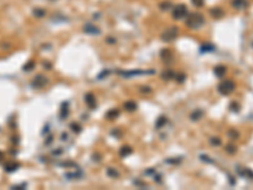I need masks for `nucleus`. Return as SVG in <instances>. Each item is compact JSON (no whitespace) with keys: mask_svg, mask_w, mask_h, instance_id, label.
<instances>
[{"mask_svg":"<svg viewBox=\"0 0 253 190\" xmlns=\"http://www.w3.org/2000/svg\"><path fill=\"white\" fill-rule=\"evenodd\" d=\"M177 33H178L177 28L176 27H171V28H168L162 34V39H163V41H168V42L170 41H174V39L177 37Z\"/></svg>","mask_w":253,"mask_h":190,"instance_id":"3","label":"nucleus"},{"mask_svg":"<svg viewBox=\"0 0 253 190\" xmlns=\"http://www.w3.org/2000/svg\"><path fill=\"white\" fill-rule=\"evenodd\" d=\"M248 0H233L232 5L234 6L235 9H245L248 6Z\"/></svg>","mask_w":253,"mask_h":190,"instance_id":"6","label":"nucleus"},{"mask_svg":"<svg viewBox=\"0 0 253 190\" xmlns=\"http://www.w3.org/2000/svg\"><path fill=\"white\" fill-rule=\"evenodd\" d=\"M230 107H232V109L234 110V112H238V110H239V105H237L235 103H232V105H230Z\"/></svg>","mask_w":253,"mask_h":190,"instance_id":"18","label":"nucleus"},{"mask_svg":"<svg viewBox=\"0 0 253 190\" xmlns=\"http://www.w3.org/2000/svg\"><path fill=\"white\" fill-rule=\"evenodd\" d=\"M201 115H203V112H201V110H199V112H195L194 114H191V118L194 121H196V119H200Z\"/></svg>","mask_w":253,"mask_h":190,"instance_id":"12","label":"nucleus"},{"mask_svg":"<svg viewBox=\"0 0 253 190\" xmlns=\"http://www.w3.org/2000/svg\"><path fill=\"white\" fill-rule=\"evenodd\" d=\"M210 142L213 143V145H215V146H218V145H220V143H222V142H220V140L216 138V137H213V138L210 140Z\"/></svg>","mask_w":253,"mask_h":190,"instance_id":"14","label":"nucleus"},{"mask_svg":"<svg viewBox=\"0 0 253 190\" xmlns=\"http://www.w3.org/2000/svg\"><path fill=\"white\" fill-rule=\"evenodd\" d=\"M192 3H194L196 6H203L204 0H192Z\"/></svg>","mask_w":253,"mask_h":190,"instance_id":"17","label":"nucleus"},{"mask_svg":"<svg viewBox=\"0 0 253 190\" xmlns=\"http://www.w3.org/2000/svg\"><path fill=\"white\" fill-rule=\"evenodd\" d=\"M186 14H187V9H186L185 5H178L174 10V18H176V19H181V18L186 17Z\"/></svg>","mask_w":253,"mask_h":190,"instance_id":"4","label":"nucleus"},{"mask_svg":"<svg viewBox=\"0 0 253 190\" xmlns=\"http://www.w3.org/2000/svg\"><path fill=\"white\" fill-rule=\"evenodd\" d=\"M85 100H86V103L89 104L90 107H94V103H95V99L94 98H92V95H88L85 98Z\"/></svg>","mask_w":253,"mask_h":190,"instance_id":"11","label":"nucleus"},{"mask_svg":"<svg viewBox=\"0 0 253 190\" xmlns=\"http://www.w3.org/2000/svg\"><path fill=\"white\" fill-rule=\"evenodd\" d=\"M225 72H227V67L225 66H216L215 69V74L219 76V77H223L225 75Z\"/></svg>","mask_w":253,"mask_h":190,"instance_id":"10","label":"nucleus"},{"mask_svg":"<svg viewBox=\"0 0 253 190\" xmlns=\"http://www.w3.org/2000/svg\"><path fill=\"white\" fill-rule=\"evenodd\" d=\"M46 82H47V80H46V79L42 76V75H38L34 80L32 81V85L34 88H42L43 85H46Z\"/></svg>","mask_w":253,"mask_h":190,"instance_id":"5","label":"nucleus"},{"mask_svg":"<svg viewBox=\"0 0 253 190\" xmlns=\"http://www.w3.org/2000/svg\"><path fill=\"white\" fill-rule=\"evenodd\" d=\"M33 66H34V62H33V61H29V62L24 66V69H23V70H24V71H30V70L33 69Z\"/></svg>","mask_w":253,"mask_h":190,"instance_id":"13","label":"nucleus"},{"mask_svg":"<svg viewBox=\"0 0 253 190\" xmlns=\"http://www.w3.org/2000/svg\"><path fill=\"white\" fill-rule=\"evenodd\" d=\"M203 23H204V18L201 14H191L186 19V24H187L190 28H199L203 25Z\"/></svg>","mask_w":253,"mask_h":190,"instance_id":"2","label":"nucleus"},{"mask_svg":"<svg viewBox=\"0 0 253 190\" xmlns=\"http://www.w3.org/2000/svg\"><path fill=\"white\" fill-rule=\"evenodd\" d=\"M237 171L241 176H247V178L253 179V171H251L249 169H243V167H237Z\"/></svg>","mask_w":253,"mask_h":190,"instance_id":"7","label":"nucleus"},{"mask_svg":"<svg viewBox=\"0 0 253 190\" xmlns=\"http://www.w3.org/2000/svg\"><path fill=\"white\" fill-rule=\"evenodd\" d=\"M18 166H19V165H18V163H15V162H8V163L5 165V171L13 172V171H15Z\"/></svg>","mask_w":253,"mask_h":190,"instance_id":"9","label":"nucleus"},{"mask_svg":"<svg viewBox=\"0 0 253 190\" xmlns=\"http://www.w3.org/2000/svg\"><path fill=\"white\" fill-rule=\"evenodd\" d=\"M134 108H136V104H134V103H126V104H125V109L134 110Z\"/></svg>","mask_w":253,"mask_h":190,"instance_id":"15","label":"nucleus"},{"mask_svg":"<svg viewBox=\"0 0 253 190\" xmlns=\"http://www.w3.org/2000/svg\"><path fill=\"white\" fill-rule=\"evenodd\" d=\"M85 32L86 33H92V34H98V33H100V31H99V28H96L95 25H85Z\"/></svg>","mask_w":253,"mask_h":190,"instance_id":"8","label":"nucleus"},{"mask_svg":"<svg viewBox=\"0 0 253 190\" xmlns=\"http://www.w3.org/2000/svg\"><path fill=\"white\" fill-rule=\"evenodd\" d=\"M34 14H37V15H39V17H42V15H43V11H42V10H34Z\"/></svg>","mask_w":253,"mask_h":190,"instance_id":"19","label":"nucleus"},{"mask_svg":"<svg viewBox=\"0 0 253 190\" xmlns=\"http://www.w3.org/2000/svg\"><path fill=\"white\" fill-rule=\"evenodd\" d=\"M234 89H235V84H234V81H232V80H224L218 86L219 93L223 94V95H229L230 93L234 91Z\"/></svg>","mask_w":253,"mask_h":190,"instance_id":"1","label":"nucleus"},{"mask_svg":"<svg viewBox=\"0 0 253 190\" xmlns=\"http://www.w3.org/2000/svg\"><path fill=\"white\" fill-rule=\"evenodd\" d=\"M235 151H237V148L234 146H227V152L233 155V153H235Z\"/></svg>","mask_w":253,"mask_h":190,"instance_id":"16","label":"nucleus"}]
</instances>
